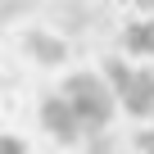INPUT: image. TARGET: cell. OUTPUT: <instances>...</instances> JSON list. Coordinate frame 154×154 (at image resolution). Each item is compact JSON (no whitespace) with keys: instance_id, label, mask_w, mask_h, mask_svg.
I'll list each match as a JSON object with an SVG mask.
<instances>
[{"instance_id":"cell-1","label":"cell","mask_w":154,"mask_h":154,"mask_svg":"<svg viewBox=\"0 0 154 154\" xmlns=\"http://www.w3.org/2000/svg\"><path fill=\"white\" fill-rule=\"evenodd\" d=\"M63 95L77 104V113H82V122L86 127H109V118H113V86L104 82V77H95V72H68L63 77Z\"/></svg>"},{"instance_id":"cell-2","label":"cell","mask_w":154,"mask_h":154,"mask_svg":"<svg viewBox=\"0 0 154 154\" xmlns=\"http://www.w3.org/2000/svg\"><path fill=\"white\" fill-rule=\"evenodd\" d=\"M41 127H45L59 145H72L77 136H82L86 122H82V113H77V104L59 91V95H45V100H41Z\"/></svg>"},{"instance_id":"cell-3","label":"cell","mask_w":154,"mask_h":154,"mask_svg":"<svg viewBox=\"0 0 154 154\" xmlns=\"http://www.w3.org/2000/svg\"><path fill=\"white\" fill-rule=\"evenodd\" d=\"M122 109H127L131 118H149V113H154V72H149V68H136L131 86L122 91Z\"/></svg>"},{"instance_id":"cell-4","label":"cell","mask_w":154,"mask_h":154,"mask_svg":"<svg viewBox=\"0 0 154 154\" xmlns=\"http://www.w3.org/2000/svg\"><path fill=\"white\" fill-rule=\"evenodd\" d=\"M23 45H27V54H32L36 63H63V59H68V45L54 41V36H45V32H27Z\"/></svg>"},{"instance_id":"cell-5","label":"cell","mask_w":154,"mask_h":154,"mask_svg":"<svg viewBox=\"0 0 154 154\" xmlns=\"http://www.w3.org/2000/svg\"><path fill=\"white\" fill-rule=\"evenodd\" d=\"M122 45H127L131 54H149V59H154V18H145V23H127Z\"/></svg>"},{"instance_id":"cell-6","label":"cell","mask_w":154,"mask_h":154,"mask_svg":"<svg viewBox=\"0 0 154 154\" xmlns=\"http://www.w3.org/2000/svg\"><path fill=\"white\" fill-rule=\"evenodd\" d=\"M131 77H136V68H127L122 59H109V63H104V82H109V86H113L118 95H122V91L131 86Z\"/></svg>"},{"instance_id":"cell-7","label":"cell","mask_w":154,"mask_h":154,"mask_svg":"<svg viewBox=\"0 0 154 154\" xmlns=\"http://www.w3.org/2000/svg\"><path fill=\"white\" fill-rule=\"evenodd\" d=\"M0 154H23V140L18 136H5V140H0Z\"/></svg>"},{"instance_id":"cell-8","label":"cell","mask_w":154,"mask_h":154,"mask_svg":"<svg viewBox=\"0 0 154 154\" xmlns=\"http://www.w3.org/2000/svg\"><path fill=\"white\" fill-rule=\"evenodd\" d=\"M136 145H140V149H154V127H145V131L136 136Z\"/></svg>"},{"instance_id":"cell-9","label":"cell","mask_w":154,"mask_h":154,"mask_svg":"<svg viewBox=\"0 0 154 154\" xmlns=\"http://www.w3.org/2000/svg\"><path fill=\"white\" fill-rule=\"evenodd\" d=\"M136 5H140V9H154V0H136Z\"/></svg>"},{"instance_id":"cell-10","label":"cell","mask_w":154,"mask_h":154,"mask_svg":"<svg viewBox=\"0 0 154 154\" xmlns=\"http://www.w3.org/2000/svg\"><path fill=\"white\" fill-rule=\"evenodd\" d=\"M145 154H154V149H145Z\"/></svg>"}]
</instances>
